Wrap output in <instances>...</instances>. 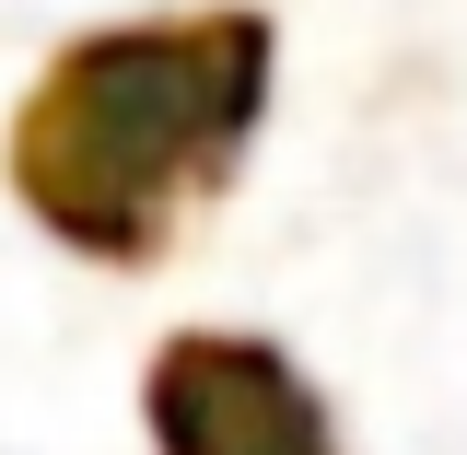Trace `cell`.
<instances>
[{"label": "cell", "mask_w": 467, "mask_h": 455, "mask_svg": "<svg viewBox=\"0 0 467 455\" xmlns=\"http://www.w3.org/2000/svg\"><path fill=\"white\" fill-rule=\"evenodd\" d=\"M164 432L187 455H316V420L292 408L281 362H257V350H187L164 362Z\"/></svg>", "instance_id": "cell-1"}]
</instances>
